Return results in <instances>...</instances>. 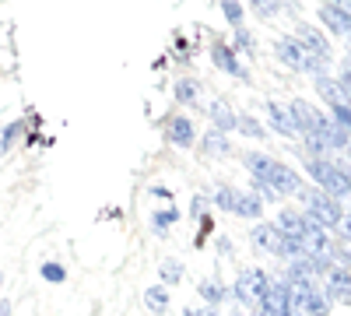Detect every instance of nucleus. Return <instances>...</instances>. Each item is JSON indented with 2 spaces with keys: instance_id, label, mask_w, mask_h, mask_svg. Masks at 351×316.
Listing matches in <instances>:
<instances>
[{
  "instance_id": "nucleus-1",
  "label": "nucleus",
  "mask_w": 351,
  "mask_h": 316,
  "mask_svg": "<svg viewBox=\"0 0 351 316\" xmlns=\"http://www.w3.org/2000/svg\"><path fill=\"white\" fill-rule=\"evenodd\" d=\"M246 165H250V172H253V180H256V183H263V186H271L278 197H285V193H295V190L302 186L295 172H291L285 162L271 158V155L250 151V155H246Z\"/></svg>"
},
{
  "instance_id": "nucleus-2",
  "label": "nucleus",
  "mask_w": 351,
  "mask_h": 316,
  "mask_svg": "<svg viewBox=\"0 0 351 316\" xmlns=\"http://www.w3.org/2000/svg\"><path fill=\"white\" fill-rule=\"evenodd\" d=\"M309 176L324 186V193H330V197H337V200L351 193V183H348V176H344V169L334 165V162H327V158H309Z\"/></svg>"
},
{
  "instance_id": "nucleus-3",
  "label": "nucleus",
  "mask_w": 351,
  "mask_h": 316,
  "mask_svg": "<svg viewBox=\"0 0 351 316\" xmlns=\"http://www.w3.org/2000/svg\"><path fill=\"white\" fill-rule=\"evenodd\" d=\"M306 200H309V218H313L319 228H341L344 211H341V200H337V197H330V193H324V190H313Z\"/></svg>"
},
{
  "instance_id": "nucleus-4",
  "label": "nucleus",
  "mask_w": 351,
  "mask_h": 316,
  "mask_svg": "<svg viewBox=\"0 0 351 316\" xmlns=\"http://www.w3.org/2000/svg\"><path fill=\"white\" fill-rule=\"evenodd\" d=\"M288 112H291V123H295V134H302V137H316L319 134V123L327 120V117H319L316 106H309L306 99H295V102L288 106Z\"/></svg>"
},
{
  "instance_id": "nucleus-5",
  "label": "nucleus",
  "mask_w": 351,
  "mask_h": 316,
  "mask_svg": "<svg viewBox=\"0 0 351 316\" xmlns=\"http://www.w3.org/2000/svg\"><path fill=\"white\" fill-rule=\"evenodd\" d=\"M267 289H271V281H267V274L263 271H243L239 274V281H236V295H239V302H246V306H253V302H260L263 295H267Z\"/></svg>"
},
{
  "instance_id": "nucleus-6",
  "label": "nucleus",
  "mask_w": 351,
  "mask_h": 316,
  "mask_svg": "<svg viewBox=\"0 0 351 316\" xmlns=\"http://www.w3.org/2000/svg\"><path fill=\"white\" fill-rule=\"evenodd\" d=\"M260 313L263 316H288V313H295V309H291V295H288V281H271L267 295L260 299Z\"/></svg>"
},
{
  "instance_id": "nucleus-7",
  "label": "nucleus",
  "mask_w": 351,
  "mask_h": 316,
  "mask_svg": "<svg viewBox=\"0 0 351 316\" xmlns=\"http://www.w3.org/2000/svg\"><path fill=\"white\" fill-rule=\"evenodd\" d=\"M299 42H302V49H306L309 56H316V60H324V64H330V46H327V39L319 36L316 28L302 25V28H299Z\"/></svg>"
},
{
  "instance_id": "nucleus-8",
  "label": "nucleus",
  "mask_w": 351,
  "mask_h": 316,
  "mask_svg": "<svg viewBox=\"0 0 351 316\" xmlns=\"http://www.w3.org/2000/svg\"><path fill=\"white\" fill-rule=\"evenodd\" d=\"M327 295L330 299H337V302H348L351 299V278H348V271L344 267H327Z\"/></svg>"
},
{
  "instance_id": "nucleus-9",
  "label": "nucleus",
  "mask_w": 351,
  "mask_h": 316,
  "mask_svg": "<svg viewBox=\"0 0 351 316\" xmlns=\"http://www.w3.org/2000/svg\"><path fill=\"white\" fill-rule=\"evenodd\" d=\"M165 137L172 141L176 148H190L193 141H197V134H193V123H190L186 117H176V120H169V127H165Z\"/></svg>"
},
{
  "instance_id": "nucleus-10",
  "label": "nucleus",
  "mask_w": 351,
  "mask_h": 316,
  "mask_svg": "<svg viewBox=\"0 0 351 316\" xmlns=\"http://www.w3.org/2000/svg\"><path fill=\"white\" fill-rule=\"evenodd\" d=\"M274 225H278V232H281L285 239H299V243H302V232H306V218H302L299 211H288V208H285V211L278 215V221H274Z\"/></svg>"
},
{
  "instance_id": "nucleus-11",
  "label": "nucleus",
  "mask_w": 351,
  "mask_h": 316,
  "mask_svg": "<svg viewBox=\"0 0 351 316\" xmlns=\"http://www.w3.org/2000/svg\"><path fill=\"white\" fill-rule=\"evenodd\" d=\"M211 56H215V67H221L225 74H232V77H246V71L239 67V60H236V53H232L228 46H221V42H215V49H211Z\"/></svg>"
},
{
  "instance_id": "nucleus-12",
  "label": "nucleus",
  "mask_w": 351,
  "mask_h": 316,
  "mask_svg": "<svg viewBox=\"0 0 351 316\" xmlns=\"http://www.w3.org/2000/svg\"><path fill=\"white\" fill-rule=\"evenodd\" d=\"M267 117L274 123V130H281L285 137H295V123H291V112L281 102H267Z\"/></svg>"
},
{
  "instance_id": "nucleus-13",
  "label": "nucleus",
  "mask_w": 351,
  "mask_h": 316,
  "mask_svg": "<svg viewBox=\"0 0 351 316\" xmlns=\"http://www.w3.org/2000/svg\"><path fill=\"white\" fill-rule=\"evenodd\" d=\"M316 92L324 95V99H327L330 106H341V102L348 99V95H344V88H341V84H337V81H330L327 74H319V77H316Z\"/></svg>"
},
{
  "instance_id": "nucleus-14",
  "label": "nucleus",
  "mask_w": 351,
  "mask_h": 316,
  "mask_svg": "<svg viewBox=\"0 0 351 316\" xmlns=\"http://www.w3.org/2000/svg\"><path fill=\"white\" fill-rule=\"evenodd\" d=\"M319 18H324L327 25H330V32H337V36H348L351 32V21L334 8V4H327V8H319Z\"/></svg>"
},
{
  "instance_id": "nucleus-15",
  "label": "nucleus",
  "mask_w": 351,
  "mask_h": 316,
  "mask_svg": "<svg viewBox=\"0 0 351 316\" xmlns=\"http://www.w3.org/2000/svg\"><path fill=\"white\" fill-rule=\"evenodd\" d=\"M144 302H148L152 313H165L169 309V289L165 284H152V289L144 292Z\"/></svg>"
},
{
  "instance_id": "nucleus-16",
  "label": "nucleus",
  "mask_w": 351,
  "mask_h": 316,
  "mask_svg": "<svg viewBox=\"0 0 351 316\" xmlns=\"http://www.w3.org/2000/svg\"><path fill=\"white\" fill-rule=\"evenodd\" d=\"M200 148L208 151V155H228V151H232V145L225 141V134H221V130H211L208 137L200 141Z\"/></svg>"
},
{
  "instance_id": "nucleus-17",
  "label": "nucleus",
  "mask_w": 351,
  "mask_h": 316,
  "mask_svg": "<svg viewBox=\"0 0 351 316\" xmlns=\"http://www.w3.org/2000/svg\"><path fill=\"white\" fill-rule=\"evenodd\" d=\"M211 120L221 127V130H232V127H239V117H236V112H232L225 102H215L211 106Z\"/></svg>"
},
{
  "instance_id": "nucleus-18",
  "label": "nucleus",
  "mask_w": 351,
  "mask_h": 316,
  "mask_svg": "<svg viewBox=\"0 0 351 316\" xmlns=\"http://www.w3.org/2000/svg\"><path fill=\"white\" fill-rule=\"evenodd\" d=\"M232 211L243 215V218H260V200L253 193H236V208Z\"/></svg>"
},
{
  "instance_id": "nucleus-19",
  "label": "nucleus",
  "mask_w": 351,
  "mask_h": 316,
  "mask_svg": "<svg viewBox=\"0 0 351 316\" xmlns=\"http://www.w3.org/2000/svg\"><path fill=\"white\" fill-rule=\"evenodd\" d=\"M176 99H180L183 106H197L200 84H197V81H180V84H176Z\"/></svg>"
},
{
  "instance_id": "nucleus-20",
  "label": "nucleus",
  "mask_w": 351,
  "mask_h": 316,
  "mask_svg": "<svg viewBox=\"0 0 351 316\" xmlns=\"http://www.w3.org/2000/svg\"><path fill=\"white\" fill-rule=\"evenodd\" d=\"M197 292H200L204 299H208L211 306H218V302L225 299V292L218 289V284H215V281H200V284H197Z\"/></svg>"
},
{
  "instance_id": "nucleus-21",
  "label": "nucleus",
  "mask_w": 351,
  "mask_h": 316,
  "mask_svg": "<svg viewBox=\"0 0 351 316\" xmlns=\"http://www.w3.org/2000/svg\"><path fill=\"white\" fill-rule=\"evenodd\" d=\"M162 278H165V284H176V281L183 278V264L180 260H165L162 264Z\"/></svg>"
},
{
  "instance_id": "nucleus-22",
  "label": "nucleus",
  "mask_w": 351,
  "mask_h": 316,
  "mask_svg": "<svg viewBox=\"0 0 351 316\" xmlns=\"http://www.w3.org/2000/svg\"><path fill=\"white\" fill-rule=\"evenodd\" d=\"M215 204L225 208V211H232V208H236V190H232V186H221V190L215 193Z\"/></svg>"
},
{
  "instance_id": "nucleus-23",
  "label": "nucleus",
  "mask_w": 351,
  "mask_h": 316,
  "mask_svg": "<svg viewBox=\"0 0 351 316\" xmlns=\"http://www.w3.org/2000/svg\"><path fill=\"white\" fill-rule=\"evenodd\" d=\"M221 11H225V18H228L232 25H236V28L243 25V8L236 4V0H221Z\"/></svg>"
},
{
  "instance_id": "nucleus-24",
  "label": "nucleus",
  "mask_w": 351,
  "mask_h": 316,
  "mask_svg": "<svg viewBox=\"0 0 351 316\" xmlns=\"http://www.w3.org/2000/svg\"><path fill=\"white\" fill-rule=\"evenodd\" d=\"M306 313H313V316H327V299H319V295L313 292L309 302H306Z\"/></svg>"
},
{
  "instance_id": "nucleus-25",
  "label": "nucleus",
  "mask_w": 351,
  "mask_h": 316,
  "mask_svg": "<svg viewBox=\"0 0 351 316\" xmlns=\"http://www.w3.org/2000/svg\"><path fill=\"white\" fill-rule=\"evenodd\" d=\"M176 218H180V211H176V208H169V211H158V215H155L152 221H155V228L162 232V228H165V225H172Z\"/></svg>"
},
{
  "instance_id": "nucleus-26",
  "label": "nucleus",
  "mask_w": 351,
  "mask_h": 316,
  "mask_svg": "<svg viewBox=\"0 0 351 316\" xmlns=\"http://www.w3.org/2000/svg\"><path fill=\"white\" fill-rule=\"evenodd\" d=\"M239 130H246L250 137H263V127H260L253 117H239Z\"/></svg>"
},
{
  "instance_id": "nucleus-27",
  "label": "nucleus",
  "mask_w": 351,
  "mask_h": 316,
  "mask_svg": "<svg viewBox=\"0 0 351 316\" xmlns=\"http://www.w3.org/2000/svg\"><path fill=\"white\" fill-rule=\"evenodd\" d=\"M43 278L53 281V284H56V281H64V267H60V264H43Z\"/></svg>"
},
{
  "instance_id": "nucleus-28",
  "label": "nucleus",
  "mask_w": 351,
  "mask_h": 316,
  "mask_svg": "<svg viewBox=\"0 0 351 316\" xmlns=\"http://www.w3.org/2000/svg\"><path fill=\"white\" fill-rule=\"evenodd\" d=\"M236 42H239V49H243V53H253V49H256V42L250 39L246 28H236Z\"/></svg>"
},
{
  "instance_id": "nucleus-29",
  "label": "nucleus",
  "mask_w": 351,
  "mask_h": 316,
  "mask_svg": "<svg viewBox=\"0 0 351 316\" xmlns=\"http://www.w3.org/2000/svg\"><path fill=\"white\" fill-rule=\"evenodd\" d=\"M18 134H21V123H11V127L4 130V141H0V151H4V148L11 145V137H18Z\"/></svg>"
},
{
  "instance_id": "nucleus-30",
  "label": "nucleus",
  "mask_w": 351,
  "mask_h": 316,
  "mask_svg": "<svg viewBox=\"0 0 351 316\" xmlns=\"http://www.w3.org/2000/svg\"><path fill=\"white\" fill-rule=\"evenodd\" d=\"M341 84H344V95H351V60L341 67Z\"/></svg>"
},
{
  "instance_id": "nucleus-31",
  "label": "nucleus",
  "mask_w": 351,
  "mask_h": 316,
  "mask_svg": "<svg viewBox=\"0 0 351 316\" xmlns=\"http://www.w3.org/2000/svg\"><path fill=\"white\" fill-rule=\"evenodd\" d=\"M253 4H256L263 14H271V11H274V0H253Z\"/></svg>"
},
{
  "instance_id": "nucleus-32",
  "label": "nucleus",
  "mask_w": 351,
  "mask_h": 316,
  "mask_svg": "<svg viewBox=\"0 0 351 316\" xmlns=\"http://www.w3.org/2000/svg\"><path fill=\"white\" fill-rule=\"evenodd\" d=\"M186 316H218L215 309H186Z\"/></svg>"
},
{
  "instance_id": "nucleus-33",
  "label": "nucleus",
  "mask_w": 351,
  "mask_h": 316,
  "mask_svg": "<svg viewBox=\"0 0 351 316\" xmlns=\"http://www.w3.org/2000/svg\"><path fill=\"white\" fill-rule=\"evenodd\" d=\"M152 193H155V197H158V200H172V193H169V190H162V186H155V190H152Z\"/></svg>"
},
{
  "instance_id": "nucleus-34",
  "label": "nucleus",
  "mask_w": 351,
  "mask_h": 316,
  "mask_svg": "<svg viewBox=\"0 0 351 316\" xmlns=\"http://www.w3.org/2000/svg\"><path fill=\"white\" fill-rule=\"evenodd\" d=\"M341 228L348 232V239H351V215H344V221H341Z\"/></svg>"
},
{
  "instance_id": "nucleus-35",
  "label": "nucleus",
  "mask_w": 351,
  "mask_h": 316,
  "mask_svg": "<svg viewBox=\"0 0 351 316\" xmlns=\"http://www.w3.org/2000/svg\"><path fill=\"white\" fill-rule=\"evenodd\" d=\"M0 316H11V302H4V299H0Z\"/></svg>"
},
{
  "instance_id": "nucleus-36",
  "label": "nucleus",
  "mask_w": 351,
  "mask_h": 316,
  "mask_svg": "<svg viewBox=\"0 0 351 316\" xmlns=\"http://www.w3.org/2000/svg\"><path fill=\"white\" fill-rule=\"evenodd\" d=\"M344 253H348V260H351V239H348V243H344Z\"/></svg>"
},
{
  "instance_id": "nucleus-37",
  "label": "nucleus",
  "mask_w": 351,
  "mask_h": 316,
  "mask_svg": "<svg viewBox=\"0 0 351 316\" xmlns=\"http://www.w3.org/2000/svg\"><path fill=\"white\" fill-rule=\"evenodd\" d=\"M348 155H351V141H348Z\"/></svg>"
},
{
  "instance_id": "nucleus-38",
  "label": "nucleus",
  "mask_w": 351,
  "mask_h": 316,
  "mask_svg": "<svg viewBox=\"0 0 351 316\" xmlns=\"http://www.w3.org/2000/svg\"><path fill=\"white\" fill-rule=\"evenodd\" d=\"M288 316H299V313H288Z\"/></svg>"
}]
</instances>
